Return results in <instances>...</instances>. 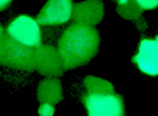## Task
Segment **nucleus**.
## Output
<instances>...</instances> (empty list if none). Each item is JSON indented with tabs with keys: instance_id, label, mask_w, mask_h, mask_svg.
<instances>
[{
	"instance_id": "nucleus-1",
	"label": "nucleus",
	"mask_w": 158,
	"mask_h": 116,
	"mask_svg": "<svg viewBox=\"0 0 158 116\" xmlns=\"http://www.w3.org/2000/svg\"><path fill=\"white\" fill-rule=\"evenodd\" d=\"M100 37L94 27L73 24L63 31L58 50L66 70H73L90 62L98 53Z\"/></svg>"
},
{
	"instance_id": "nucleus-2",
	"label": "nucleus",
	"mask_w": 158,
	"mask_h": 116,
	"mask_svg": "<svg viewBox=\"0 0 158 116\" xmlns=\"http://www.w3.org/2000/svg\"><path fill=\"white\" fill-rule=\"evenodd\" d=\"M0 65L13 70L33 71L36 70L34 48L24 45L6 34L0 42Z\"/></svg>"
},
{
	"instance_id": "nucleus-3",
	"label": "nucleus",
	"mask_w": 158,
	"mask_h": 116,
	"mask_svg": "<svg viewBox=\"0 0 158 116\" xmlns=\"http://www.w3.org/2000/svg\"><path fill=\"white\" fill-rule=\"evenodd\" d=\"M87 114L90 116H121L124 102L115 92H87L83 97Z\"/></svg>"
},
{
	"instance_id": "nucleus-4",
	"label": "nucleus",
	"mask_w": 158,
	"mask_h": 116,
	"mask_svg": "<svg viewBox=\"0 0 158 116\" xmlns=\"http://www.w3.org/2000/svg\"><path fill=\"white\" fill-rule=\"evenodd\" d=\"M7 34L28 46H38L42 44L41 25L36 19L27 15H20L7 27Z\"/></svg>"
},
{
	"instance_id": "nucleus-5",
	"label": "nucleus",
	"mask_w": 158,
	"mask_h": 116,
	"mask_svg": "<svg viewBox=\"0 0 158 116\" xmlns=\"http://www.w3.org/2000/svg\"><path fill=\"white\" fill-rule=\"evenodd\" d=\"M36 70L45 77H61L66 71L65 63L59 54L58 46L52 44H40L34 46Z\"/></svg>"
},
{
	"instance_id": "nucleus-6",
	"label": "nucleus",
	"mask_w": 158,
	"mask_h": 116,
	"mask_svg": "<svg viewBox=\"0 0 158 116\" xmlns=\"http://www.w3.org/2000/svg\"><path fill=\"white\" fill-rule=\"evenodd\" d=\"M73 0H48L37 16L40 25H62L73 17Z\"/></svg>"
},
{
	"instance_id": "nucleus-7",
	"label": "nucleus",
	"mask_w": 158,
	"mask_h": 116,
	"mask_svg": "<svg viewBox=\"0 0 158 116\" xmlns=\"http://www.w3.org/2000/svg\"><path fill=\"white\" fill-rule=\"evenodd\" d=\"M133 62L142 73L158 75V40H141L138 44V53L133 57Z\"/></svg>"
},
{
	"instance_id": "nucleus-8",
	"label": "nucleus",
	"mask_w": 158,
	"mask_h": 116,
	"mask_svg": "<svg viewBox=\"0 0 158 116\" xmlns=\"http://www.w3.org/2000/svg\"><path fill=\"white\" fill-rule=\"evenodd\" d=\"M104 16V6L100 0H83L73 8V21L74 24L95 27L102 21Z\"/></svg>"
},
{
	"instance_id": "nucleus-9",
	"label": "nucleus",
	"mask_w": 158,
	"mask_h": 116,
	"mask_svg": "<svg viewBox=\"0 0 158 116\" xmlns=\"http://www.w3.org/2000/svg\"><path fill=\"white\" fill-rule=\"evenodd\" d=\"M63 98L62 84L58 77H46L37 88V99L40 103L58 104Z\"/></svg>"
},
{
	"instance_id": "nucleus-10",
	"label": "nucleus",
	"mask_w": 158,
	"mask_h": 116,
	"mask_svg": "<svg viewBox=\"0 0 158 116\" xmlns=\"http://www.w3.org/2000/svg\"><path fill=\"white\" fill-rule=\"evenodd\" d=\"M116 11L118 16L128 19V20H138L142 15V8L136 0H121L117 4Z\"/></svg>"
},
{
	"instance_id": "nucleus-11",
	"label": "nucleus",
	"mask_w": 158,
	"mask_h": 116,
	"mask_svg": "<svg viewBox=\"0 0 158 116\" xmlns=\"http://www.w3.org/2000/svg\"><path fill=\"white\" fill-rule=\"evenodd\" d=\"M83 84L87 92H113V86L111 82L99 77H86Z\"/></svg>"
},
{
	"instance_id": "nucleus-12",
	"label": "nucleus",
	"mask_w": 158,
	"mask_h": 116,
	"mask_svg": "<svg viewBox=\"0 0 158 116\" xmlns=\"http://www.w3.org/2000/svg\"><path fill=\"white\" fill-rule=\"evenodd\" d=\"M54 104H50V103H41L38 108V114L41 116H52L54 114Z\"/></svg>"
},
{
	"instance_id": "nucleus-13",
	"label": "nucleus",
	"mask_w": 158,
	"mask_h": 116,
	"mask_svg": "<svg viewBox=\"0 0 158 116\" xmlns=\"http://www.w3.org/2000/svg\"><path fill=\"white\" fill-rule=\"evenodd\" d=\"M144 9H153L158 7V0H136Z\"/></svg>"
},
{
	"instance_id": "nucleus-14",
	"label": "nucleus",
	"mask_w": 158,
	"mask_h": 116,
	"mask_svg": "<svg viewBox=\"0 0 158 116\" xmlns=\"http://www.w3.org/2000/svg\"><path fill=\"white\" fill-rule=\"evenodd\" d=\"M11 3H12V0H0V11L6 9Z\"/></svg>"
},
{
	"instance_id": "nucleus-15",
	"label": "nucleus",
	"mask_w": 158,
	"mask_h": 116,
	"mask_svg": "<svg viewBox=\"0 0 158 116\" xmlns=\"http://www.w3.org/2000/svg\"><path fill=\"white\" fill-rule=\"evenodd\" d=\"M4 36H6V31H4V28L0 25V42H2V40L4 38Z\"/></svg>"
},
{
	"instance_id": "nucleus-16",
	"label": "nucleus",
	"mask_w": 158,
	"mask_h": 116,
	"mask_svg": "<svg viewBox=\"0 0 158 116\" xmlns=\"http://www.w3.org/2000/svg\"><path fill=\"white\" fill-rule=\"evenodd\" d=\"M118 2H121V0H118Z\"/></svg>"
},
{
	"instance_id": "nucleus-17",
	"label": "nucleus",
	"mask_w": 158,
	"mask_h": 116,
	"mask_svg": "<svg viewBox=\"0 0 158 116\" xmlns=\"http://www.w3.org/2000/svg\"><path fill=\"white\" fill-rule=\"evenodd\" d=\"M157 40H158V37H157Z\"/></svg>"
}]
</instances>
